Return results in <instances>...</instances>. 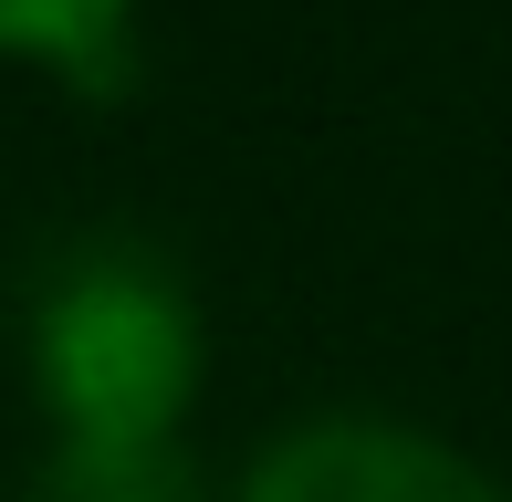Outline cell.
<instances>
[{"label":"cell","instance_id":"1","mask_svg":"<svg viewBox=\"0 0 512 502\" xmlns=\"http://www.w3.org/2000/svg\"><path fill=\"white\" fill-rule=\"evenodd\" d=\"M209 335L199 304L157 251L84 241L32 293V398L63 450H168L199 408Z\"/></svg>","mask_w":512,"mask_h":502},{"label":"cell","instance_id":"2","mask_svg":"<svg viewBox=\"0 0 512 502\" xmlns=\"http://www.w3.org/2000/svg\"><path fill=\"white\" fill-rule=\"evenodd\" d=\"M230 502H512L460 440L398 408H304L241 461Z\"/></svg>","mask_w":512,"mask_h":502},{"label":"cell","instance_id":"3","mask_svg":"<svg viewBox=\"0 0 512 502\" xmlns=\"http://www.w3.org/2000/svg\"><path fill=\"white\" fill-rule=\"evenodd\" d=\"M0 63L63 74L74 95H115L136 63V0H0Z\"/></svg>","mask_w":512,"mask_h":502},{"label":"cell","instance_id":"4","mask_svg":"<svg viewBox=\"0 0 512 502\" xmlns=\"http://www.w3.org/2000/svg\"><path fill=\"white\" fill-rule=\"evenodd\" d=\"M42 502H189V471L168 450H63Z\"/></svg>","mask_w":512,"mask_h":502}]
</instances>
